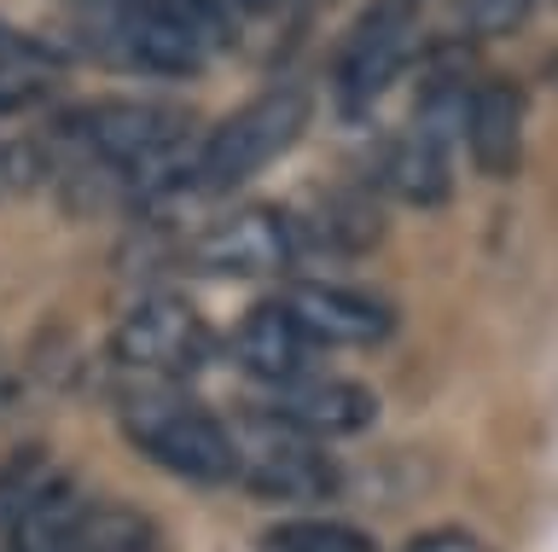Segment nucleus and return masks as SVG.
Masks as SVG:
<instances>
[{
    "label": "nucleus",
    "instance_id": "nucleus-1",
    "mask_svg": "<svg viewBox=\"0 0 558 552\" xmlns=\"http://www.w3.org/2000/svg\"><path fill=\"white\" fill-rule=\"evenodd\" d=\"M186 128L192 116L163 99H94L59 116V140L146 193H186Z\"/></svg>",
    "mask_w": 558,
    "mask_h": 552
},
{
    "label": "nucleus",
    "instance_id": "nucleus-2",
    "mask_svg": "<svg viewBox=\"0 0 558 552\" xmlns=\"http://www.w3.org/2000/svg\"><path fill=\"white\" fill-rule=\"evenodd\" d=\"M303 128H308V88L286 82V88L256 94L251 106H239L221 128H209L198 140L186 169V193H204V198L233 193L256 169H268L279 151H291Z\"/></svg>",
    "mask_w": 558,
    "mask_h": 552
},
{
    "label": "nucleus",
    "instance_id": "nucleus-3",
    "mask_svg": "<svg viewBox=\"0 0 558 552\" xmlns=\"http://www.w3.org/2000/svg\"><path fill=\"white\" fill-rule=\"evenodd\" d=\"M122 430L151 465L186 482H233V425L174 384H151L122 402Z\"/></svg>",
    "mask_w": 558,
    "mask_h": 552
},
{
    "label": "nucleus",
    "instance_id": "nucleus-4",
    "mask_svg": "<svg viewBox=\"0 0 558 552\" xmlns=\"http://www.w3.org/2000/svg\"><path fill=\"white\" fill-rule=\"evenodd\" d=\"M436 0H373V7L349 29L338 71H331V94H338L343 116H366L390 94V82L413 64L418 41H425V12Z\"/></svg>",
    "mask_w": 558,
    "mask_h": 552
},
{
    "label": "nucleus",
    "instance_id": "nucleus-5",
    "mask_svg": "<svg viewBox=\"0 0 558 552\" xmlns=\"http://www.w3.org/2000/svg\"><path fill=\"white\" fill-rule=\"evenodd\" d=\"M233 482H244L262 500H331L338 494V465H331L326 442H314L256 407L233 425Z\"/></svg>",
    "mask_w": 558,
    "mask_h": 552
},
{
    "label": "nucleus",
    "instance_id": "nucleus-6",
    "mask_svg": "<svg viewBox=\"0 0 558 552\" xmlns=\"http://www.w3.org/2000/svg\"><path fill=\"white\" fill-rule=\"evenodd\" d=\"M117 360L140 378H157V384H181L216 355V338H209L204 315L181 297H146L140 308H129L117 326Z\"/></svg>",
    "mask_w": 558,
    "mask_h": 552
},
{
    "label": "nucleus",
    "instance_id": "nucleus-7",
    "mask_svg": "<svg viewBox=\"0 0 558 552\" xmlns=\"http://www.w3.org/2000/svg\"><path fill=\"white\" fill-rule=\"evenodd\" d=\"M296 256V233L291 216L279 210H233L204 221L198 233L186 238V262L198 273H233V280H256V273H279L291 268Z\"/></svg>",
    "mask_w": 558,
    "mask_h": 552
},
{
    "label": "nucleus",
    "instance_id": "nucleus-8",
    "mask_svg": "<svg viewBox=\"0 0 558 552\" xmlns=\"http://www.w3.org/2000/svg\"><path fill=\"white\" fill-rule=\"evenodd\" d=\"M279 308L296 320L314 349H366L384 343L396 326V308L355 285H331V280H296L279 291Z\"/></svg>",
    "mask_w": 558,
    "mask_h": 552
},
{
    "label": "nucleus",
    "instance_id": "nucleus-9",
    "mask_svg": "<svg viewBox=\"0 0 558 552\" xmlns=\"http://www.w3.org/2000/svg\"><path fill=\"white\" fill-rule=\"evenodd\" d=\"M262 413L291 430H303V437L326 442V437H355V430H366L378 419V395L355 384V378H296V384H279L268 402H262Z\"/></svg>",
    "mask_w": 558,
    "mask_h": 552
},
{
    "label": "nucleus",
    "instance_id": "nucleus-10",
    "mask_svg": "<svg viewBox=\"0 0 558 552\" xmlns=\"http://www.w3.org/2000/svg\"><path fill=\"white\" fill-rule=\"evenodd\" d=\"M460 140L471 151V163H477V175L488 181L518 175V158H523V88L518 82H506V76L471 82Z\"/></svg>",
    "mask_w": 558,
    "mask_h": 552
},
{
    "label": "nucleus",
    "instance_id": "nucleus-11",
    "mask_svg": "<svg viewBox=\"0 0 558 552\" xmlns=\"http://www.w3.org/2000/svg\"><path fill=\"white\" fill-rule=\"evenodd\" d=\"M448 163H453V140H448V134H436L425 123H408L390 146H384L373 181L390 198L418 204V210H425V204H442L448 198V186H453Z\"/></svg>",
    "mask_w": 558,
    "mask_h": 552
},
{
    "label": "nucleus",
    "instance_id": "nucleus-12",
    "mask_svg": "<svg viewBox=\"0 0 558 552\" xmlns=\"http://www.w3.org/2000/svg\"><path fill=\"white\" fill-rule=\"evenodd\" d=\"M233 355H239V367L262 378V384H296V378H308V355H314V343L296 332V320L274 303H256L251 315L239 320V332H233Z\"/></svg>",
    "mask_w": 558,
    "mask_h": 552
},
{
    "label": "nucleus",
    "instance_id": "nucleus-13",
    "mask_svg": "<svg viewBox=\"0 0 558 552\" xmlns=\"http://www.w3.org/2000/svg\"><path fill=\"white\" fill-rule=\"evenodd\" d=\"M296 250H326V256H361L384 238V216L373 193H331L308 216H291Z\"/></svg>",
    "mask_w": 558,
    "mask_h": 552
},
{
    "label": "nucleus",
    "instance_id": "nucleus-14",
    "mask_svg": "<svg viewBox=\"0 0 558 552\" xmlns=\"http://www.w3.org/2000/svg\"><path fill=\"white\" fill-rule=\"evenodd\" d=\"M87 512H94V500L82 494V482L59 471L29 500V512L7 529V552H64L76 541V529L87 524Z\"/></svg>",
    "mask_w": 558,
    "mask_h": 552
},
{
    "label": "nucleus",
    "instance_id": "nucleus-15",
    "mask_svg": "<svg viewBox=\"0 0 558 552\" xmlns=\"http://www.w3.org/2000/svg\"><path fill=\"white\" fill-rule=\"evenodd\" d=\"M151 547V524L129 506H94L87 524L76 529V541L64 552H146Z\"/></svg>",
    "mask_w": 558,
    "mask_h": 552
},
{
    "label": "nucleus",
    "instance_id": "nucleus-16",
    "mask_svg": "<svg viewBox=\"0 0 558 552\" xmlns=\"http://www.w3.org/2000/svg\"><path fill=\"white\" fill-rule=\"evenodd\" d=\"M268 552H378L361 529L331 524V517H291L268 535Z\"/></svg>",
    "mask_w": 558,
    "mask_h": 552
},
{
    "label": "nucleus",
    "instance_id": "nucleus-17",
    "mask_svg": "<svg viewBox=\"0 0 558 552\" xmlns=\"http://www.w3.org/2000/svg\"><path fill=\"white\" fill-rule=\"evenodd\" d=\"M52 477H59V471H52V459L41 454V447H17V454L0 465V529H12L17 517L29 512V500L41 494Z\"/></svg>",
    "mask_w": 558,
    "mask_h": 552
},
{
    "label": "nucleus",
    "instance_id": "nucleus-18",
    "mask_svg": "<svg viewBox=\"0 0 558 552\" xmlns=\"http://www.w3.org/2000/svg\"><path fill=\"white\" fill-rule=\"evenodd\" d=\"M541 0H453V29L471 41H500L530 19Z\"/></svg>",
    "mask_w": 558,
    "mask_h": 552
},
{
    "label": "nucleus",
    "instance_id": "nucleus-19",
    "mask_svg": "<svg viewBox=\"0 0 558 552\" xmlns=\"http://www.w3.org/2000/svg\"><path fill=\"white\" fill-rule=\"evenodd\" d=\"M41 181H52V151L35 146V140H17V134H7V140H0V198L35 193Z\"/></svg>",
    "mask_w": 558,
    "mask_h": 552
},
{
    "label": "nucleus",
    "instance_id": "nucleus-20",
    "mask_svg": "<svg viewBox=\"0 0 558 552\" xmlns=\"http://www.w3.org/2000/svg\"><path fill=\"white\" fill-rule=\"evenodd\" d=\"M64 59V47H52L47 36H29L0 19V76H47Z\"/></svg>",
    "mask_w": 558,
    "mask_h": 552
},
{
    "label": "nucleus",
    "instance_id": "nucleus-21",
    "mask_svg": "<svg viewBox=\"0 0 558 552\" xmlns=\"http://www.w3.org/2000/svg\"><path fill=\"white\" fill-rule=\"evenodd\" d=\"M47 99V76H0V116H17Z\"/></svg>",
    "mask_w": 558,
    "mask_h": 552
},
{
    "label": "nucleus",
    "instance_id": "nucleus-22",
    "mask_svg": "<svg viewBox=\"0 0 558 552\" xmlns=\"http://www.w3.org/2000/svg\"><path fill=\"white\" fill-rule=\"evenodd\" d=\"M408 552H488V547L471 529H430V535H418Z\"/></svg>",
    "mask_w": 558,
    "mask_h": 552
},
{
    "label": "nucleus",
    "instance_id": "nucleus-23",
    "mask_svg": "<svg viewBox=\"0 0 558 552\" xmlns=\"http://www.w3.org/2000/svg\"><path fill=\"white\" fill-rule=\"evenodd\" d=\"M233 7H244V12H274L279 0H233Z\"/></svg>",
    "mask_w": 558,
    "mask_h": 552
}]
</instances>
